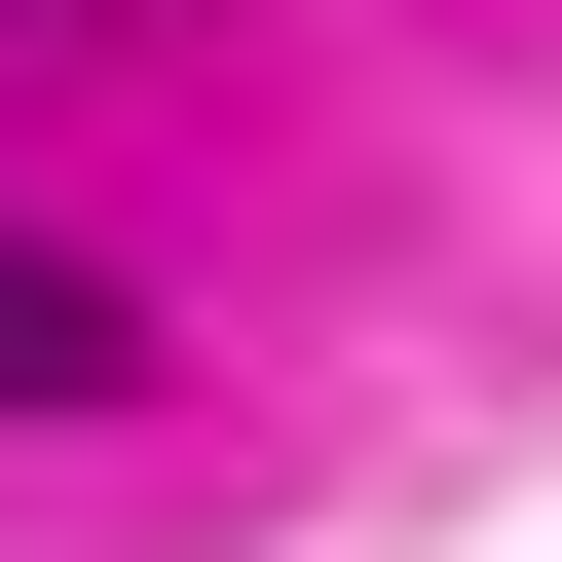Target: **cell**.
<instances>
[{
  "instance_id": "6da1fadb",
  "label": "cell",
  "mask_w": 562,
  "mask_h": 562,
  "mask_svg": "<svg viewBox=\"0 0 562 562\" xmlns=\"http://www.w3.org/2000/svg\"><path fill=\"white\" fill-rule=\"evenodd\" d=\"M113 375H150V301H113L76 225H0V413H113Z\"/></svg>"
}]
</instances>
